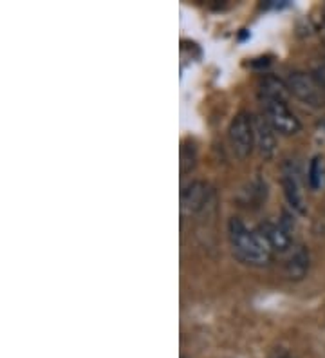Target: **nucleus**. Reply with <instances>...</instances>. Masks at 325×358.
<instances>
[{
  "label": "nucleus",
  "mask_w": 325,
  "mask_h": 358,
  "mask_svg": "<svg viewBox=\"0 0 325 358\" xmlns=\"http://www.w3.org/2000/svg\"><path fill=\"white\" fill-rule=\"evenodd\" d=\"M228 236H230L231 248L238 261L252 264V266H264L271 259V248L264 237L260 236V231L250 230L240 219H230Z\"/></svg>",
  "instance_id": "obj_1"
},
{
  "label": "nucleus",
  "mask_w": 325,
  "mask_h": 358,
  "mask_svg": "<svg viewBox=\"0 0 325 358\" xmlns=\"http://www.w3.org/2000/svg\"><path fill=\"white\" fill-rule=\"evenodd\" d=\"M230 141L233 152L238 157H247L255 147V129H253V118L247 113H238L230 123Z\"/></svg>",
  "instance_id": "obj_2"
},
{
  "label": "nucleus",
  "mask_w": 325,
  "mask_h": 358,
  "mask_svg": "<svg viewBox=\"0 0 325 358\" xmlns=\"http://www.w3.org/2000/svg\"><path fill=\"white\" fill-rule=\"evenodd\" d=\"M266 118L273 125V129L280 134L293 136L300 131V122L295 114L291 113L289 107L280 98H264Z\"/></svg>",
  "instance_id": "obj_3"
},
{
  "label": "nucleus",
  "mask_w": 325,
  "mask_h": 358,
  "mask_svg": "<svg viewBox=\"0 0 325 358\" xmlns=\"http://www.w3.org/2000/svg\"><path fill=\"white\" fill-rule=\"evenodd\" d=\"M287 89L303 103L312 105V107H320L324 103L320 91L322 87L315 82L312 76L305 75V73H291L287 78Z\"/></svg>",
  "instance_id": "obj_4"
},
{
  "label": "nucleus",
  "mask_w": 325,
  "mask_h": 358,
  "mask_svg": "<svg viewBox=\"0 0 325 358\" xmlns=\"http://www.w3.org/2000/svg\"><path fill=\"white\" fill-rule=\"evenodd\" d=\"M253 129H255V145L259 147L260 154L264 156V159H271L277 152V136H275L277 131L266 116H255Z\"/></svg>",
  "instance_id": "obj_5"
},
{
  "label": "nucleus",
  "mask_w": 325,
  "mask_h": 358,
  "mask_svg": "<svg viewBox=\"0 0 325 358\" xmlns=\"http://www.w3.org/2000/svg\"><path fill=\"white\" fill-rule=\"evenodd\" d=\"M282 187H284V194H286V199L293 208L298 212V214H305L308 208H305V201H303V194L300 190L298 176L293 171V166L286 165L284 169V178H282Z\"/></svg>",
  "instance_id": "obj_6"
},
{
  "label": "nucleus",
  "mask_w": 325,
  "mask_h": 358,
  "mask_svg": "<svg viewBox=\"0 0 325 358\" xmlns=\"http://www.w3.org/2000/svg\"><path fill=\"white\" fill-rule=\"evenodd\" d=\"M208 201V185L203 181H192L188 187H185L181 194V205L182 208L194 214L199 212Z\"/></svg>",
  "instance_id": "obj_7"
},
{
  "label": "nucleus",
  "mask_w": 325,
  "mask_h": 358,
  "mask_svg": "<svg viewBox=\"0 0 325 358\" xmlns=\"http://www.w3.org/2000/svg\"><path fill=\"white\" fill-rule=\"evenodd\" d=\"M260 236L264 237L269 248L275 250V252H286L287 248H291V243H293L291 231H287L280 223L262 224L260 227Z\"/></svg>",
  "instance_id": "obj_8"
},
{
  "label": "nucleus",
  "mask_w": 325,
  "mask_h": 358,
  "mask_svg": "<svg viewBox=\"0 0 325 358\" xmlns=\"http://www.w3.org/2000/svg\"><path fill=\"white\" fill-rule=\"evenodd\" d=\"M309 271V252L303 246H298L295 254L286 262V275L291 280H300L308 275Z\"/></svg>",
  "instance_id": "obj_9"
},
{
  "label": "nucleus",
  "mask_w": 325,
  "mask_h": 358,
  "mask_svg": "<svg viewBox=\"0 0 325 358\" xmlns=\"http://www.w3.org/2000/svg\"><path fill=\"white\" fill-rule=\"evenodd\" d=\"M309 187L311 190H320L324 187L325 181V163L322 156L312 157L311 165H309V176H308Z\"/></svg>",
  "instance_id": "obj_10"
},
{
  "label": "nucleus",
  "mask_w": 325,
  "mask_h": 358,
  "mask_svg": "<svg viewBox=\"0 0 325 358\" xmlns=\"http://www.w3.org/2000/svg\"><path fill=\"white\" fill-rule=\"evenodd\" d=\"M195 165V147L194 145H182L181 149V172L182 174H187L194 169Z\"/></svg>",
  "instance_id": "obj_11"
},
{
  "label": "nucleus",
  "mask_w": 325,
  "mask_h": 358,
  "mask_svg": "<svg viewBox=\"0 0 325 358\" xmlns=\"http://www.w3.org/2000/svg\"><path fill=\"white\" fill-rule=\"evenodd\" d=\"M312 78H315V82H317L320 87L325 89V66L317 67L315 73H312Z\"/></svg>",
  "instance_id": "obj_12"
},
{
  "label": "nucleus",
  "mask_w": 325,
  "mask_h": 358,
  "mask_svg": "<svg viewBox=\"0 0 325 358\" xmlns=\"http://www.w3.org/2000/svg\"><path fill=\"white\" fill-rule=\"evenodd\" d=\"M278 358H287V357H278Z\"/></svg>",
  "instance_id": "obj_13"
}]
</instances>
